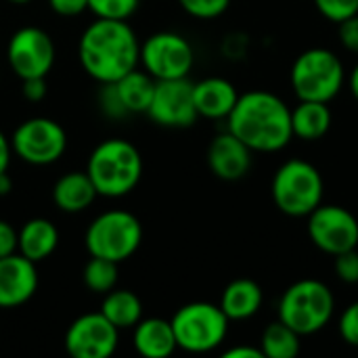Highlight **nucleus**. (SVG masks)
Masks as SVG:
<instances>
[{"label": "nucleus", "instance_id": "f257e3e1", "mask_svg": "<svg viewBox=\"0 0 358 358\" xmlns=\"http://www.w3.org/2000/svg\"><path fill=\"white\" fill-rule=\"evenodd\" d=\"M227 122V130L252 151L277 153L294 138L292 107L271 90H250L239 94Z\"/></svg>", "mask_w": 358, "mask_h": 358}, {"label": "nucleus", "instance_id": "f03ea898", "mask_svg": "<svg viewBox=\"0 0 358 358\" xmlns=\"http://www.w3.org/2000/svg\"><path fill=\"white\" fill-rule=\"evenodd\" d=\"M78 57L84 71L101 82L113 84L141 63V44L124 19L92 21L80 36Z\"/></svg>", "mask_w": 358, "mask_h": 358}, {"label": "nucleus", "instance_id": "7ed1b4c3", "mask_svg": "<svg viewBox=\"0 0 358 358\" xmlns=\"http://www.w3.org/2000/svg\"><path fill=\"white\" fill-rule=\"evenodd\" d=\"M86 174L101 197H124L143 176V157L126 138H107L88 157Z\"/></svg>", "mask_w": 358, "mask_h": 358}, {"label": "nucleus", "instance_id": "20e7f679", "mask_svg": "<svg viewBox=\"0 0 358 358\" xmlns=\"http://www.w3.org/2000/svg\"><path fill=\"white\" fill-rule=\"evenodd\" d=\"M279 321L300 336H315L325 329L336 313L334 292L319 279H300L292 283L277 306Z\"/></svg>", "mask_w": 358, "mask_h": 358}, {"label": "nucleus", "instance_id": "39448f33", "mask_svg": "<svg viewBox=\"0 0 358 358\" xmlns=\"http://www.w3.org/2000/svg\"><path fill=\"white\" fill-rule=\"evenodd\" d=\"M275 206L294 218H306L323 203L325 182L317 166L306 159H289L279 166L271 185Z\"/></svg>", "mask_w": 358, "mask_h": 358}, {"label": "nucleus", "instance_id": "423d86ee", "mask_svg": "<svg viewBox=\"0 0 358 358\" xmlns=\"http://www.w3.org/2000/svg\"><path fill=\"white\" fill-rule=\"evenodd\" d=\"M292 88L300 101L329 103L336 99L346 82L342 59L323 46H315L298 55L292 65Z\"/></svg>", "mask_w": 358, "mask_h": 358}, {"label": "nucleus", "instance_id": "0eeeda50", "mask_svg": "<svg viewBox=\"0 0 358 358\" xmlns=\"http://www.w3.org/2000/svg\"><path fill=\"white\" fill-rule=\"evenodd\" d=\"M84 243L90 256L124 262L143 243L141 220L126 210H109L96 216L84 235Z\"/></svg>", "mask_w": 358, "mask_h": 358}, {"label": "nucleus", "instance_id": "6e6552de", "mask_svg": "<svg viewBox=\"0 0 358 358\" xmlns=\"http://www.w3.org/2000/svg\"><path fill=\"white\" fill-rule=\"evenodd\" d=\"M170 323L178 348L193 355H203L216 350L227 340L231 321L218 304L191 302L180 306Z\"/></svg>", "mask_w": 358, "mask_h": 358}, {"label": "nucleus", "instance_id": "1a4fd4ad", "mask_svg": "<svg viewBox=\"0 0 358 358\" xmlns=\"http://www.w3.org/2000/svg\"><path fill=\"white\" fill-rule=\"evenodd\" d=\"M13 153L29 166H50L67 149L63 126L50 117H29L17 126L10 136Z\"/></svg>", "mask_w": 358, "mask_h": 358}, {"label": "nucleus", "instance_id": "9d476101", "mask_svg": "<svg viewBox=\"0 0 358 358\" xmlns=\"http://www.w3.org/2000/svg\"><path fill=\"white\" fill-rule=\"evenodd\" d=\"M141 63L153 80H176L193 69L195 52L185 36L157 31L141 44Z\"/></svg>", "mask_w": 358, "mask_h": 358}, {"label": "nucleus", "instance_id": "9b49d317", "mask_svg": "<svg viewBox=\"0 0 358 358\" xmlns=\"http://www.w3.org/2000/svg\"><path fill=\"white\" fill-rule=\"evenodd\" d=\"M306 218L308 237L323 254L338 256L358 248V220L348 208L321 203Z\"/></svg>", "mask_w": 358, "mask_h": 358}, {"label": "nucleus", "instance_id": "f8f14e48", "mask_svg": "<svg viewBox=\"0 0 358 358\" xmlns=\"http://www.w3.org/2000/svg\"><path fill=\"white\" fill-rule=\"evenodd\" d=\"M6 61L21 80L46 78L55 65V42L40 27H21L8 40Z\"/></svg>", "mask_w": 358, "mask_h": 358}, {"label": "nucleus", "instance_id": "ddd939ff", "mask_svg": "<svg viewBox=\"0 0 358 358\" xmlns=\"http://www.w3.org/2000/svg\"><path fill=\"white\" fill-rule=\"evenodd\" d=\"M147 115L164 128H189L195 124L197 109L193 99V84L187 78L157 80Z\"/></svg>", "mask_w": 358, "mask_h": 358}, {"label": "nucleus", "instance_id": "4468645a", "mask_svg": "<svg viewBox=\"0 0 358 358\" xmlns=\"http://www.w3.org/2000/svg\"><path fill=\"white\" fill-rule=\"evenodd\" d=\"M117 342L120 329L101 310L78 317L65 334V350L73 358H109L117 350Z\"/></svg>", "mask_w": 358, "mask_h": 358}, {"label": "nucleus", "instance_id": "2eb2a0df", "mask_svg": "<svg viewBox=\"0 0 358 358\" xmlns=\"http://www.w3.org/2000/svg\"><path fill=\"white\" fill-rule=\"evenodd\" d=\"M38 289L36 262L19 252L0 258V308H17L34 298Z\"/></svg>", "mask_w": 358, "mask_h": 358}, {"label": "nucleus", "instance_id": "dca6fc26", "mask_svg": "<svg viewBox=\"0 0 358 358\" xmlns=\"http://www.w3.org/2000/svg\"><path fill=\"white\" fill-rule=\"evenodd\" d=\"M252 149L233 132H220L208 147V166L220 180H241L252 168Z\"/></svg>", "mask_w": 358, "mask_h": 358}, {"label": "nucleus", "instance_id": "f3484780", "mask_svg": "<svg viewBox=\"0 0 358 358\" xmlns=\"http://www.w3.org/2000/svg\"><path fill=\"white\" fill-rule=\"evenodd\" d=\"M193 99L199 117L227 120L239 99V92L233 86V82L214 76L193 84Z\"/></svg>", "mask_w": 358, "mask_h": 358}, {"label": "nucleus", "instance_id": "a211bd4d", "mask_svg": "<svg viewBox=\"0 0 358 358\" xmlns=\"http://www.w3.org/2000/svg\"><path fill=\"white\" fill-rule=\"evenodd\" d=\"M264 294L254 279H235L231 281L220 298V308L229 321H248L262 308Z\"/></svg>", "mask_w": 358, "mask_h": 358}, {"label": "nucleus", "instance_id": "6ab92c4d", "mask_svg": "<svg viewBox=\"0 0 358 358\" xmlns=\"http://www.w3.org/2000/svg\"><path fill=\"white\" fill-rule=\"evenodd\" d=\"M134 348L145 358L170 357L178 348L172 323L159 317L141 319L134 325Z\"/></svg>", "mask_w": 358, "mask_h": 358}, {"label": "nucleus", "instance_id": "aec40b11", "mask_svg": "<svg viewBox=\"0 0 358 358\" xmlns=\"http://www.w3.org/2000/svg\"><path fill=\"white\" fill-rule=\"evenodd\" d=\"M59 245V231L46 218H31L17 231V252L31 262L46 260Z\"/></svg>", "mask_w": 358, "mask_h": 358}, {"label": "nucleus", "instance_id": "412c9836", "mask_svg": "<svg viewBox=\"0 0 358 358\" xmlns=\"http://www.w3.org/2000/svg\"><path fill=\"white\" fill-rule=\"evenodd\" d=\"M96 189L86 172H69L55 182L52 201L61 212L80 214L96 199Z\"/></svg>", "mask_w": 358, "mask_h": 358}, {"label": "nucleus", "instance_id": "4be33fe9", "mask_svg": "<svg viewBox=\"0 0 358 358\" xmlns=\"http://www.w3.org/2000/svg\"><path fill=\"white\" fill-rule=\"evenodd\" d=\"M331 128L329 103L300 101L292 109V132L302 141H319Z\"/></svg>", "mask_w": 358, "mask_h": 358}, {"label": "nucleus", "instance_id": "5701e85b", "mask_svg": "<svg viewBox=\"0 0 358 358\" xmlns=\"http://www.w3.org/2000/svg\"><path fill=\"white\" fill-rule=\"evenodd\" d=\"M155 82L147 71L141 69H132L126 76H122L117 82H113L115 94L128 113H147L151 99H153V90H155Z\"/></svg>", "mask_w": 358, "mask_h": 358}, {"label": "nucleus", "instance_id": "b1692460", "mask_svg": "<svg viewBox=\"0 0 358 358\" xmlns=\"http://www.w3.org/2000/svg\"><path fill=\"white\" fill-rule=\"evenodd\" d=\"M101 315L120 331L122 329H132L141 319H143V304L136 294L128 289H111L105 294Z\"/></svg>", "mask_w": 358, "mask_h": 358}, {"label": "nucleus", "instance_id": "393cba45", "mask_svg": "<svg viewBox=\"0 0 358 358\" xmlns=\"http://www.w3.org/2000/svg\"><path fill=\"white\" fill-rule=\"evenodd\" d=\"M300 334L287 327L283 321H273L266 325L260 338V350L264 358H296L300 355Z\"/></svg>", "mask_w": 358, "mask_h": 358}, {"label": "nucleus", "instance_id": "a878e982", "mask_svg": "<svg viewBox=\"0 0 358 358\" xmlns=\"http://www.w3.org/2000/svg\"><path fill=\"white\" fill-rule=\"evenodd\" d=\"M82 281L92 294H107L117 285V262L90 256L82 271Z\"/></svg>", "mask_w": 358, "mask_h": 358}, {"label": "nucleus", "instance_id": "bb28decb", "mask_svg": "<svg viewBox=\"0 0 358 358\" xmlns=\"http://www.w3.org/2000/svg\"><path fill=\"white\" fill-rule=\"evenodd\" d=\"M138 8V0H88V10H92L99 19H124Z\"/></svg>", "mask_w": 358, "mask_h": 358}, {"label": "nucleus", "instance_id": "cd10ccee", "mask_svg": "<svg viewBox=\"0 0 358 358\" xmlns=\"http://www.w3.org/2000/svg\"><path fill=\"white\" fill-rule=\"evenodd\" d=\"M185 13L195 19H216L231 6V0H178Z\"/></svg>", "mask_w": 358, "mask_h": 358}, {"label": "nucleus", "instance_id": "c85d7f7f", "mask_svg": "<svg viewBox=\"0 0 358 358\" xmlns=\"http://www.w3.org/2000/svg\"><path fill=\"white\" fill-rule=\"evenodd\" d=\"M315 6L325 19L334 23H342L344 19L358 13V0H315Z\"/></svg>", "mask_w": 358, "mask_h": 358}, {"label": "nucleus", "instance_id": "c756f323", "mask_svg": "<svg viewBox=\"0 0 358 358\" xmlns=\"http://www.w3.org/2000/svg\"><path fill=\"white\" fill-rule=\"evenodd\" d=\"M334 271L338 275L340 281L344 283H350L355 285L358 283V252L355 250H348V252H342L338 256H334Z\"/></svg>", "mask_w": 358, "mask_h": 358}, {"label": "nucleus", "instance_id": "7c9ffc66", "mask_svg": "<svg viewBox=\"0 0 358 358\" xmlns=\"http://www.w3.org/2000/svg\"><path fill=\"white\" fill-rule=\"evenodd\" d=\"M338 331L342 336V340L348 344V346H355L358 348V300L352 302L340 317V323H338Z\"/></svg>", "mask_w": 358, "mask_h": 358}, {"label": "nucleus", "instance_id": "2f4dec72", "mask_svg": "<svg viewBox=\"0 0 358 358\" xmlns=\"http://www.w3.org/2000/svg\"><path fill=\"white\" fill-rule=\"evenodd\" d=\"M338 36H340V42L346 50L358 55V13L344 19L342 23H338Z\"/></svg>", "mask_w": 358, "mask_h": 358}, {"label": "nucleus", "instance_id": "473e14b6", "mask_svg": "<svg viewBox=\"0 0 358 358\" xmlns=\"http://www.w3.org/2000/svg\"><path fill=\"white\" fill-rule=\"evenodd\" d=\"M48 4L61 17H76L88 8V0H48Z\"/></svg>", "mask_w": 358, "mask_h": 358}, {"label": "nucleus", "instance_id": "72a5a7b5", "mask_svg": "<svg viewBox=\"0 0 358 358\" xmlns=\"http://www.w3.org/2000/svg\"><path fill=\"white\" fill-rule=\"evenodd\" d=\"M17 252V231L10 222L0 220V258Z\"/></svg>", "mask_w": 358, "mask_h": 358}, {"label": "nucleus", "instance_id": "f704fd0d", "mask_svg": "<svg viewBox=\"0 0 358 358\" xmlns=\"http://www.w3.org/2000/svg\"><path fill=\"white\" fill-rule=\"evenodd\" d=\"M23 96L31 103H38L46 96V78H27L23 80Z\"/></svg>", "mask_w": 358, "mask_h": 358}, {"label": "nucleus", "instance_id": "c9c22d12", "mask_svg": "<svg viewBox=\"0 0 358 358\" xmlns=\"http://www.w3.org/2000/svg\"><path fill=\"white\" fill-rule=\"evenodd\" d=\"M224 358H264L260 346L254 348V346H235L231 350L224 352Z\"/></svg>", "mask_w": 358, "mask_h": 358}, {"label": "nucleus", "instance_id": "e433bc0d", "mask_svg": "<svg viewBox=\"0 0 358 358\" xmlns=\"http://www.w3.org/2000/svg\"><path fill=\"white\" fill-rule=\"evenodd\" d=\"M10 155H13L10 141H8V138L4 136V132L0 130V172H8Z\"/></svg>", "mask_w": 358, "mask_h": 358}, {"label": "nucleus", "instance_id": "4c0bfd02", "mask_svg": "<svg viewBox=\"0 0 358 358\" xmlns=\"http://www.w3.org/2000/svg\"><path fill=\"white\" fill-rule=\"evenodd\" d=\"M13 189V178L8 176V172H0V195H8Z\"/></svg>", "mask_w": 358, "mask_h": 358}, {"label": "nucleus", "instance_id": "58836bf2", "mask_svg": "<svg viewBox=\"0 0 358 358\" xmlns=\"http://www.w3.org/2000/svg\"><path fill=\"white\" fill-rule=\"evenodd\" d=\"M348 88H350L352 96L358 101V63L355 65V69L350 71V76H348Z\"/></svg>", "mask_w": 358, "mask_h": 358}, {"label": "nucleus", "instance_id": "ea45409f", "mask_svg": "<svg viewBox=\"0 0 358 358\" xmlns=\"http://www.w3.org/2000/svg\"><path fill=\"white\" fill-rule=\"evenodd\" d=\"M8 2H13V4H27V2H31V0H8Z\"/></svg>", "mask_w": 358, "mask_h": 358}]
</instances>
